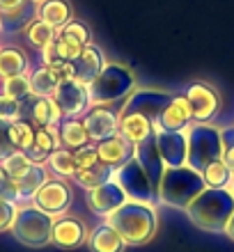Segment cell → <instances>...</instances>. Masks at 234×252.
Masks as SVG:
<instances>
[{"label":"cell","mask_w":234,"mask_h":252,"mask_svg":"<svg viewBox=\"0 0 234 252\" xmlns=\"http://www.w3.org/2000/svg\"><path fill=\"white\" fill-rule=\"evenodd\" d=\"M184 211L202 232L225 234L234 213V195L230 188H204Z\"/></svg>","instance_id":"1"},{"label":"cell","mask_w":234,"mask_h":252,"mask_svg":"<svg viewBox=\"0 0 234 252\" xmlns=\"http://www.w3.org/2000/svg\"><path fill=\"white\" fill-rule=\"evenodd\" d=\"M106 222L117 229L127 246H145L154 239L156 227H159V213H156V206L129 199L110 218H106Z\"/></svg>","instance_id":"2"},{"label":"cell","mask_w":234,"mask_h":252,"mask_svg":"<svg viewBox=\"0 0 234 252\" xmlns=\"http://www.w3.org/2000/svg\"><path fill=\"white\" fill-rule=\"evenodd\" d=\"M204 188L207 184L202 179V172L193 167H166L161 174L159 186H156V199L163 206H172V209L184 211Z\"/></svg>","instance_id":"3"},{"label":"cell","mask_w":234,"mask_h":252,"mask_svg":"<svg viewBox=\"0 0 234 252\" xmlns=\"http://www.w3.org/2000/svg\"><path fill=\"white\" fill-rule=\"evenodd\" d=\"M90 90V103L92 106H110L117 101L127 99L135 90V78L127 66L106 64L101 73L87 85Z\"/></svg>","instance_id":"4"},{"label":"cell","mask_w":234,"mask_h":252,"mask_svg":"<svg viewBox=\"0 0 234 252\" xmlns=\"http://www.w3.org/2000/svg\"><path fill=\"white\" fill-rule=\"evenodd\" d=\"M186 142H188V160L186 165L202 172L207 165L223 158V135L221 128L211 124H193L186 128Z\"/></svg>","instance_id":"5"},{"label":"cell","mask_w":234,"mask_h":252,"mask_svg":"<svg viewBox=\"0 0 234 252\" xmlns=\"http://www.w3.org/2000/svg\"><path fill=\"white\" fill-rule=\"evenodd\" d=\"M53 216L37 209L34 204H19L16 218L12 225V236L28 248H44L51 243L53 232Z\"/></svg>","instance_id":"6"},{"label":"cell","mask_w":234,"mask_h":252,"mask_svg":"<svg viewBox=\"0 0 234 252\" xmlns=\"http://www.w3.org/2000/svg\"><path fill=\"white\" fill-rule=\"evenodd\" d=\"M87 44H92L90 41V28L80 21H69L67 26H62L58 30L53 44L41 51V62L46 66L55 60L76 62Z\"/></svg>","instance_id":"7"},{"label":"cell","mask_w":234,"mask_h":252,"mask_svg":"<svg viewBox=\"0 0 234 252\" xmlns=\"http://www.w3.org/2000/svg\"><path fill=\"white\" fill-rule=\"evenodd\" d=\"M113 179L122 186V190L127 192V197L131 202H142V204H152L156 206V186L152 184V179L147 177V172L140 167L138 160H129L127 165L117 167L113 172Z\"/></svg>","instance_id":"8"},{"label":"cell","mask_w":234,"mask_h":252,"mask_svg":"<svg viewBox=\"0 0 234 252\" xmlns=\"http://www.w3.org/2000/svg\"><path fill=\"white\" fill-rule=\"evenodd\" d=\"M71 202H74V190L69 188V184L65 179H55V177H51L33 199V204L37 209L46 211L53 218L55 216H65L67 209L71 206Z\"/></svg>","instance_id":"9"},{"label":"cell","mask_w":234,"mask_h":252,"mask_svg":"<svg viewBox=\"0 0 234 252\" xmlns=\"http://www.w3.org/2000/svg\"><path fill=\"white\" fill-rule=\"evenodd\" d=\"M124 202H129L127 192L122 190V186L115 179L106 181V184H101V186L92 188V190H85L87 209L94 216H99V218H110Z\"/></svg>","instance_id":"10"},{"label":"cell","mask_w":234,"mask_h":252,"mask_svg":"<svg viewBox=\"0 0 234 252\" xmlns=\"http://www.w3.org/2000/svg\"><path fill=\"white\" fill-rule=\"evenodd\" d=\"M172 101V94L161 92V90H149V87H142V90H134L124 99V108L120 113H140L145 117L159 124V117L163 113V108Z\"/></svg>","instance_id":"11"},{"label":"cell","mask_w":234,"mask_h":252,"mask_svg":"<svg viewBox=\"0 0 234 252\" xmlns=\"http://www.w3.org/2000/svg\"><path fill=\"white\" fill-rule=\"evenodd\" d=\"M184 96L191 103L193 122H198V124H209L216 115L221 113V96L207 83H193V85H188Z\"/></svg>","instance_id":"12"},{"label":"cell","mask_w":234,"mask_h":252,"mask_svg":"<svg viewBox=\"0 0 234 252\" xmlns=\"http://www.w3.org/2000/svg\"><path fill=\"white\" fill-rule=\"evenodd\" d=\"M62 110L55 103L53 96H34L30 94L28 99L21 101V120L30 122L34 128L41 126H58L62 122Z\"/></svg>","instance_id":"13"},{"label":"cell","mask_w":234,"mask_h":252,"mask_svg":"<svg viewBox=\"0 0 234 252\" xmlns=\"http://www.w3.org/2000/svg\"><path fill=\"white\" fill-rule=\"evenodd\" d=\"M53 99H55V103L60 106L65 117H83V115L92 108V103H90V90H87V85L80 83V80L60 83L53 94Z\"/></svg>","instance_id":"14"},{"label":"cell","mask_w":234,"mask_h":252,"mask_svg":"<svg viewBox=\"0 0 234 252\" xmlns=\"http://www.w3.org/2000/svg\"><path fill=\"white\" fill-rule=\"evenodd\" d=\"M90 142H101L120 133V113L110 106H92L83 115Z\"/></svg>","instance_id":"15"},{"label":"cell","mask_w":234,"mask_h":252,"mask_svg":"<svg viewBox=\"0 0 234 252\" xmlns=\"http://www.w3.org/2000/svg\"><path fill=\"white\" fill-rule=\"evenodd\" d=\"M87 227L83 220L74 216H55L53 220V232H51V243L60 250H76V248L87 243Z\"/></svg>","instance_id":"16"},{"label":"cell","mask_w":234,"mask_h":252,"mask_svg":"<svg viewBox=\"0 0 234 252\" xmlns=\"http://www.w3.org/2000/svg\"><path fill=\"white\" fill-rule=\"evenodd\" d=\"M156 147H159L161 160L166 167H181L188 160V142L186 131H156L154 135Z\"/></svg>","instance_id":"17"},{"label":"cell","mask_w":234,"mask_h":252,"mask_svg":"<svg viewBox=\"0 0 234 252\" xmlns=\"http://www.w3.org/2000/svg\"><path fill=\"white\" fill-rule=\"evenodd\" d=\"M191 124H193L191 103H188L184 94H179V96H172V101L163 108L159 124H156V131H186Z\"/></svg>","instance_id":"18"},{"label":"cell","mask_w":234,"mask_h":252,"mask_svg":"<svg viewBox=\"0 0 234 252\" xmlns=\"http://www.w3.org/2000/svg\"><path fill=\"white\" fill-rule=\"evenodd\" d=\"M94 145H97L101 163H106V165L115 167V170L122 165H127L129 160H134V156H135V145H131L129 140H124L120 133L113 135V138L101 140V142H94Z\"/></svg>","instance_id":"19"},{"label":"cell","mask_w":234,"mask_h":252,"mask_svg":"<svg viewBox=\"0 0 234 252\" xmlns=\"http://www.w3.org/2000/svg\"><path fill=\"white\" fill-rule=\"evenodd\" d=\"M120 135L131 145H140L156 135V124L140 113H120Z\"/></svg>","instance_id":"20"},{"label":"cell","mask_w":234,"mask_h":252,"mask_svg":"<svg viewBox=\"0 0 234 252\" xmlns=\"http://www.w3.org/2000/svg\"><path fill=\"white\" fill-rule=\"evenodd\" d=\"M51 179L46 165H33L28 167L26 172L21 174L19 179H14V186H16V197H19V204H30L34 199V195L41 190V186Z\"/></svg>","instance_id":"21"},{"label":"cell","mask_w":234,"mask_h":252,"mask_svg":"<svg viewBox=\"0 0 234 252\" xmlns=\"http://www.w3.org/2000/svg\"><path fill=\"white\" fill-rule=\"evenodd\" d=\"M134 158L138 160V163H140V167L147 172V177L152 179V184H154V186H159L161 174H163V170H166V163L161 160L156 140L149 138V140H145V142H140V145H135V156H134Z\"/></svg>","instance_id":"22"},{"label":"cell","mask_w":234,"mask_h":252,"mask_svg":"<svg viewBox=\"0 0 234 252\" xmlns=\"http://www.w3.org/2000/svg\"><path fill=\"white\" fill-rule=\"evenodd\" d=\"M87 246H90L92 252H124L127 243H124V239L117 234V229L113 225L99 222L87 236Z\"/></svg>","instance_id":"23"},{"label":"cell","mask_w":234,"mask_h":252,"mask_svg":"<svg viewBox=\"0 0 234 252\" xmlns=\"http://www.w3.org/2000/svg\"><path fill=\"white\" fill-rule=\"evenodd\" d=\"M106 58L101 53V48H97L94 44H87L83 48V53L78 55V60H76V73H78V80L80 83H85L90 85L97 76L101 73V69L106 66Z\"/></svg>","instance_id":"24"},{"label":"cell","mask_w":234,"mask_h":252,"mask_svg":"<svg viewBox=\"0 0 234 252\" xmlns=\"http://www.w3.org/2000/svg\"><path fill=\"white\" fill-rule=\"evenodd\" d=\"M58 135H60V145L71 152L90 142L87 128L80 117H62V122L58 124Z\"/></svg>","instance_id":"25"},{"label":"cell","mask_w":234,"mask_h":252,"mask_svg":"<svg viewBox=\"0 0 234 252\" xmlns=\"http://www.w3.org/2000/svg\"><path fill=\"white\" fill-rule=\"evenodd\" d=\"M37 19L46 21L51 28L60 30L69 21H74V12L67 0H41L39 9H37Z\"/></svg>","instance_id":"26"},{"label":"cell","mask_w":234,"mask_h":252,"mask_svg":"<svg viewBox=\"0 0 234 252\" xmlns=\"http://www.w3.org/2000/svg\"><path fill=\"white\" fill-rule=\"evenodd\" d=\"M46 167L55 174V179H65V181L74 179L76 170H78V167H76V160H74V152H71V149H65V147L51 152V156H48V160H46Z\"/></svg>","instance_id":"27"},{"label":"cell","mask_w":234,"mask_h":252,"mask_svg":"<svg viewBox=\"0 0 234 252\" xmlns=\"http://www.w3.org/2000/svg\"><path fill=\"white\" fill-rule=\"evenodd\" d=\"M113 172L115 167L106 165V163H97L92 167H85V170H76L74 174V181L78 184L80 188H85V190H92V188L101 186V184H106V181L113 179Z\"/></svg>","instance_id":"28"},{"label":"cell","mask_w":234,"mask_h":252,"mask_svg":"<svg viewBox=\"0 0 234 252\" xmlns=\"http://www.w3.org/2000/svg\"><path fill=\"white\" fill-rule=\"evenodd\" d=\"M55 34H58V30L41 19H34L26 26V41L37 51H44L46 46H51L55 41Z\"/></svg>","instance_id":"29"},{"label":"cell","mask_w":234,"mask_h":252,"mask_svg":"<svg viewBox=\"0 0 234 252\" xmlns=\"http://www.w3.org/2000/svg\"><path fill=\"white\" fill-rule=\"evenodd\" d=\"M58 85H60V80H58L53 69L46 64H41L39 69H34L30 73V87H33L34 96H53Z\"/></svg>","instance_id":"30"},{"label":"cell","mask_w":234,"mask_h":252,"mask_svg":"<svg viewBox=\"0 0 234 252\" xmlns=\"http://www.w3.org/2000/svg\"><path fill=\"white\" fill-rule=\"evenodd\" d=\"M28 73V58L19 48H0V78Z\"/></svg>","instance_id":"31"},{"label":"cell","mask_w":234,"mask_h":252,"mask_svg":"<svg viewBox=\"0 0 234 252\" xmlns=\"http://www.w3.org/2000/svg\"><path fill=\"white\" fill-rule=\"evenodd\" d=\"M202 179H204L207 188H230L234 174L230 172V167L223 160H216V163H211V165L202 170Z\"/></svg>","instance_id":"32"},{"label":"cell","mask_w":234,"mask_h":252,"mask_svg":"<svg viewBox=\"0 0 234 252\" xmlns=\"http://www.w3.org/2000/svg\"><path fill=\"white\" fill-rule=\"evenodd\" d=\"M2 94L12 96L16 101H23L33 94V87H30V73H19V76H9V78H2Z\"/></svg>","instance_id":"33"},{"label":"cell","mask_w":234,"mask_h":252,"mask_svg":"<svg viewBox=\"0 0 234 252\" xmlns=\"http://www.w3.org/2000/svg\"><path fill=\"white\" fill-rule=\"evenodd\" d=\"M9 138H12V145L19 149V152H26L28 147L34 142V126L26 120H16L9 124Z\"/></svg>","instance_id":"34"},{"label":"cell","mask_w":234,"mask_h":252,"mask_svg":"<svg viewBox=\"0 0 234 252\" xmlns=\"http://www.w3.org/2000/svg\"><path fill=\"white\" fill-rule=\"evenodd\" d=\"M34 147H39L44 152H55L60 149V135H58V126H41V128H34Z\"/></svg>","instance_id":"35"},{"label":"cell","mask_w":234,"mask_h":252,"mask_svg":"<svg viewBox=\"0 0 234 252\" xmlns=\"http://www.w3.org/2000/svg\"><path fill=\"white\" fill-rule=\"evenodd\" d=\"M0 165H2V170H5V174L9 177V179H19L21 174L26 172L33 163H30V158L26 156V152H19V149H16V152L9 154Z\"/></svg>","instance_id":"36"},{"label":"cell","mask_w":234,"mask_h":252,"mask_svg":"<svg viewBox=\"0 0 234 252\" xmlns=\"http://www.w3.org/2000/svg\"><path fill=\"white\" fill-rule=\"evenodd\" d=\"M74 160L78 170H85V167H92L99 163V152H97V145H83L78 149H74Z\"/></svg>","instance_id":"37"},{"label":"cell","mask_w":234,"mask_h":252,"mask_svg":"<svg viewBox=\"0 0 234 252\" xmlns=\"http://www.w3.org/2000/svg\"><path fill=\"white\" fill-rule=\"evenodd\" d=\"M0 120L2 122H16L21 120V101L7 96V94H0Z\"/></svg>","instance_id":"38"},{"label":"cell","mask_w":234,"mask_h":252,"mask_svg":"<svg viewBox=\"0 0 234 252\" xmlns=\"http://www.w3.org/2000/svg\"><path fill=\"white\" fill-rule=\"evenodd\" d=\"M16 211H19V204L0 199V234L12 229L14 218H16Z\"/></svg>","instance_id":"39"},{"label":"cell","mask_w":234,"mask_h":252,"mask_svg":"<svg viewBox=\"0 0 234 252\" xmlns=\"http://www.w3.org/2000/svg\"><path fill=\"white\" fill-rule=\"evenodd\" d=\"M14 152H16V147L12 145V138H9V122L0 120V163Z\"/></svg>","instance_id":"40"},{"label":"cell","mask_w":234,"mask_h":252,"mask_svg":"<svg viewBox=\"0 0 234 252\" xmlns=\"http://www.w3.org/2000/svg\"><path fill=\"white\" fill-rule=\"evenodd\" d=\"M30 0H0V16H12V14L21 12Z\"/></svg>","instance_id":"41"},{"label":"cell","mask_w":234,"mask_h":252,"mask_svg":"<svg viewBox=\"0 0 234 252\" xmlns=\"http://www.w3.org/2000/svg\"><path fill=\"white\" fill-rule=\"evenodd\" d=\"M225 236H228L230 241H234V213H232V218H230V222H228V229H225Z\"/></svg>","instance_id":"42"},{"label":"cell","mask_w":234,"mask_h":252,"mask_svg":"<svg viewBox=\"0 0 234 252\" xmlns=\"http://www.w3.org/2000/svg\"><path fill=\"white\" fill-rule=\"evenodd\" d=\"M7 179V174H5V170H2V165H0V184Z\"/></svg>","instance_id":"43"},{"label":"cell","mask_w":234,"mask_h":252,"mask_svg":"<svg viewBox=\"0 0 234 252\" xmlns=\"http://www.w3.org/2000/svg\"><path fill=\"white\" fill-rule=\"evenodd\" d=\"M230 190H232V195H234V179H232V186H230Z\"/></svg>","instance_id":"44"},{"label":"cell","mask_w":234,"mask_h":252,"mask_svg":"<svg viewBox=\"0 0 234 252\" xmlns=\"http://www.w3.org/2000/svg\"><path fill=\"white\" fill-rule=\"evenodd\" d=\"M34 2H41V0H34Z\"/></svg>","instance_id":"45"}]
</instances>
